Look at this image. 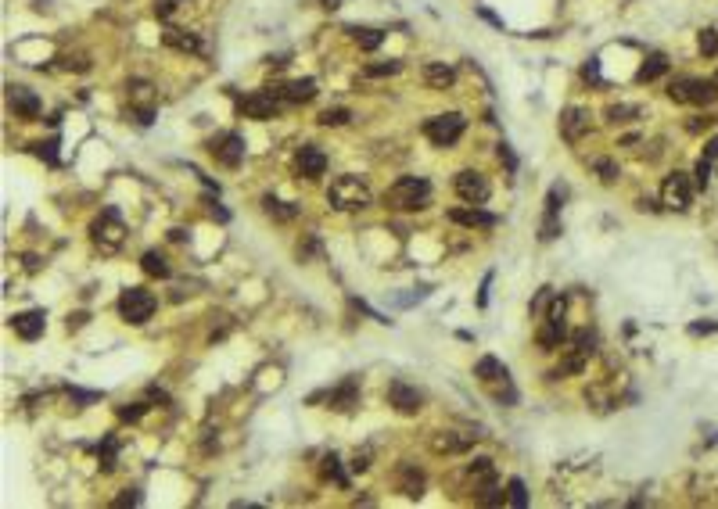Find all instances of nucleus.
Masks as SVG:
<instances>
[{
    "instance_id": "1",
    "label": "nucleus",
    "mask_w": 718,
    "mask_h": 509,
    "mask_svg": "<svg viewBox=\"0 0 718 509\" xmlns=\"http://www.w3.org/2000/svg\"><path fill=\"white\" fill-rule=\"evenodd\" d=\"M388 208H399V212H417V208H428L431 201V183L420 180V176H406L399 180L388 194H385Z\"/></svg>"
},
{
    "instance_id": "2",
    "label": "nucleus",
    "mask_w": 718,
    "mask_h": 509,
    "mask_svg": "<svg viewBox=\"0 0 718 509\" xmlns=\"http://www.w3.org/2000/svg\"><path fill=\"white\" fill-rule=\"evenodd\" d=\"M327 201H331V208H337V212H356V208H367V205H370V190L359 183L356 176H337V180L327 187Z\"/></svg>"
},
{
    "instance_id": "3",
    "label": "nucleus",
    "mask_w": 718,
    "mask_h": 509,
    "mask_svg": "<svg viewBox=\"0 0 718 509\" xmlns=\"http://www.w3.org/2000/svg\"><path fill=\"white\" fill-rule=\"evenodd\" d=\"M155 294L151 291H144V287H126L122 294H119V316L126 323H133V327H140V323H147L155 316Z\"/></svg>"
},
{
    "instance_id": "4",
    "label": "nucleus",
    "mask_w": 718,
    "mask_h": 509,
    "mask_svg": "<svg viewBox=\"0 0 718 509\" xmlns=\"http://www.w3.org/2000/svg\"><path fill=\"white\" fill-rule=\"evenodd\" d=\"M463 130H467V119H463L460 112L435 115V119H428V126H424V133H428V140H431L435 147H453V144L463 137Z\"/></svg>"
},
{
    "instance_id": "5",
    "label": "nucleus",
    "mask_w": 718,
    "mask_h": 509,
    "mask_svg": "<svg viewBox=\"0 0 718 509\" xmlns=\"http://www.w3.org/2000/svg\"><path fill=\"white\" fill-rule=\"evenodd\" d=\"M281 97H284V87H269V90H259V94H248V97H241V112L248 119H273L277 108H281V104H277Z\"/></svg>"
},
{
    "instance_id": "6",
    "label": "nucleus",
    "mask_w": 718,
    "mask_h": 509,
    "mask_svg": "<svg viewBox=\"0 0 718 509\" xmlns=\"http://www.w3.org/2000/svg\"><path fill=\"white\" fill-rule=\"evenodd\" d=\"M690 201H693L690 176H686V173H671V176L661 183V205L671 208V212H686Z\"/></svg>"
},
{
    "instance_id": "7",
    "label": "nucleus",
    "mask_w": 718,
    "mask_h": 509,
    "mask_svg": "<svg viewBox=\"0 0 718 509\" xmlns=\"http://www.w3.org/2000/svg\"><path fill=\"white\" fill-rule=\"evenodd\" d=\"M208 151L216 155V162H223V165H241V158H244V140L237 137V133H216L212 140H208Z\"/></svg>"
},
{
    "instance_id": "8",
    "label": "nucleus",
    "mask_w": 718,
    "mask_h": 509,
    "mask_svg": "<svg viewBox=\"0 0 718 509\" xmlns=\"http://www.w3.org/2000/svg\"><path fill=\"white\" fill-rule=\"evenodd\" d=\"M456 194L467 201V205H481V201H489V194H492V187H489V180H485L481 173H460L456 176Z\"/></svg>"
},
{
    "instance_id": "9",
    "label": "nucleus",
    "mask_w": 718,
    "mask_h": 509,
    "mask_svg": "<svg viewBox=\"0 0 718 509\" xmlns=\"http://www.w3.org/2000/svg\"><path fill=\"white\" fill-rule=\"evenodd\" d=\"M94 241L101 244V251H115L122 244V223L115 212H104V216L94 223Z\"/></svg>"
},
{
    "instance_id": "10",
    "label": "nucleus",
    "mask_w": 718,
    "mask_h": 509,
    "mask_svg": "<svg viewBox=\"0 0 718 509\" xmlns=\"http://www.w3.org/2000/svg\"><path fill=\"white\" fill-rule=\"evenodd\" d=\"M11 327H15V334L22 337V341H36V337L44 334V327H47V316H44V309H29V312H18L11 320Z\"/></svg>"
},
{
    "instance_id": "11",
    "label": "nucleus",
    "mask_w": 718,
    "mask_h": 509,
    "mask_svg": "<svg viewBox=\"0 0 718 509\" xmlns=\"http://www.w3.org/2000/svg\"><path fill=\"white\" fill-rule=\"evenodd\" d=\"M294 169H299V176H306V180H316V176H324V169H327V158H324V151H320V147L306 144L302 151L294 155Z\"/></svg>"
},
{
    "instance_id": "12",
    "label": "nucleus",
    "mask_w": 718,
    "mask_h": 509,
    "mask_svg": "<svg viewBox=\"0 0 718 509\" xmlns=\"http://www.w3.org/2000/svg\"><path fill=\"white\" fill-rule=\"evenodd\" d=\"M8 104H11V112L22 115V119H36L40 115V97L29 87H8Z\"/></svg>"
},
{
    "instance_id": "13",
    "label": "nucleus",
    "mask_w": 718,
    "mask_h": 509,
    "mask_svg": "<svg viewBox=\"0 0 718 509\" xmlns=\"http://www.w3.org/2000/svg\"><path fill=\"white\" fill-rule=\"evenodd\" d=\"M585 130H589V112H585V108H564V115H560V137L571 140V144H578Z\"/></svg>"
},
{
    "instance_id": "14",
    "label": "nucleus",
    "mask_w": 718,
    "mask_h": 509,
    "mask_svg": "<svg viewBox=\"0 0 718 509\" xmlns=\"http://www.w3.org/2000/svg\"><path fill=\"white\" fill-rule=\"evenodd\" d=\"M388 402L399 409V413H406V416H413L417 409H420V391L417 388H410V384H403V380H395V384L388 388Z\"/></svg>"
},
{
    "instance_id": "15",
    "label": "nucleus",
    "mask_w": 718,
    "mask_h": 509,
    "mask_svg": "<svg viewBox=\"0 0 718 509\" xmlns=\"http://www.w3.org/2000/svg\"><path fill=\"white\" fill-rule=\"evenodd\" d=\"M424 83L435 87V90H446V87L456 83V72L446 65V61H428V65H424Z\"/></svg>"
},
{
    "instance_id": "16",
    "label": "nucleus",
    "mask_w": 718,
    "mask_h": 509,
    "mask_svg": "<svg viewBox=\"0 0 718 509\" xmlns=\"http://www.w3.org/2000/svg\"><path fill=\"white\" fill-rule=\"evenodd\" d=\"M162 40H165V47H173V51H180V54H194V51H201L198 36L187 33V29H165Z\"/></svg>"
},
{
    "instance_id": "17",
    "label": "nucleus",
    "mask_w": 718,
    "mask_h": 509,
    "mask_svg": "<svg viewBox=\"0 0 718 509\" xmlns=\"http://www.w3.org/2000/svg\"><path fill=\"white\" fill-rule=\"evenodd\" d=\"M718 97V79H693L690 76V104H711Z\"/></svg>"
},
{
    "instance_id": "18",
    "label": "nucleus",
    "mask_w": 718,
    "mask_h": 509,
    "mask_svg": "<svg viewBox=\"0 0 718 509\" xmlns=\"http://www.w3.org/2000/svg\"><path fill=\"white\" fill-rule=\"evenodd\" d=\"M474 377H481L485 384H492V380H506V366L499 363V359L485 355V359H478V363H474Z\"/></svg>"
},
{
    "instance_id": "19",
    "label": "nucleus",
    "mask_w": 718,
    "mask_h": 509,
    "mask_svg": "<svg viewBox=\"0 0 718 509\" xmlns=\"http://www.w3.org/2000/svg\"><path fill=\"white\" fill-rule=\"evenodd\" d=\"M312 97H316V83L312 79H294V83L284 87V101H291V104H306Z\"/></svg>"
},
{
    "instance_id": "20",
    "label": "nucleus",
    "mask_w": 718,
    "mask_h": 509,
    "mask_svg": "<svg viewBox=\"0 0 718 509\" xmlns=\"http://www.w3.org/2000/svg\"><path fill=\"white\" fill-rule=\"evenodd\" d=\"M665 72H668V58H665V54H650L643 65H640L636 79H640V83H653V79H661Z\"/></svg>"
},
{
    "instance_id": "21",
    "label": "nucleus",
    "mask_w": 718,
    "mask_h": 509,
    "mask_svg": "<svg viewBox=\"0 0 718 509\" xmlns=\"http://www.w3.org/2000/svg\"><path fill=\"white\" fill-rule=\"evenodd\" d=\"M449 219H453V223H460V226H492V223H496V216H489V212H478V208H471V212L453 208V212H449Z\"/></svg>"
},
{
    "instance_id": "22",
    "label": "nucleus",
    "mask_w": 718,
    "mask_h": 509,
    "mask_svg": "<svg viewBox=\"0 0 718 509\" xmlns=\"http://www.w3.org/2000/svg\"><path fill=\"white\" fill-rule=\"evenodd\" d=\"M140 269L147 273V277H169V262H165V254L162 251H144V259H140Z\"/></svg>"
},
{
    "instance_id": "23",
    "label": "nucleus",
    "mask_w": 718,
    "mask_h": 509,
    "mask_svg": "<svg viewBox=\"0 0 718 509\" xmlns=\"http://www.w3.org/2000/svg\"><path fill=\"white\" fill-rule=\"evenodd\" d=\"M564 334H567V330H564V323H560V320H546V327L539 330V345H542L546 352H550V348H557V345L564 341Z\"/></svg>"
},
{
    "instance_id": "24",
    "label": "nucleus",
    "mask_w": 718,
    "mask_h": 509,
    "mask_svg": "<svg viewBox=\"0 0 718 509\" xmlns=\"http://www.w3.org/2000/svg\"><path fill=\"white\" fill-rule=\"evenodd\" d=\"M349 33H352V40H356L363 51H377V47H381V40H385L381 29H359V26H352Z\"/></svg>"
},
{
    "instance_id": "25",
    "label": "nucleus",
    "mask_w": 718,
    "mask_h": 509,
    "mask_svg": "<svg viewBox=\"0 0 718 509\" xmlns=\"http://www.w3.org/2000/svg\"><path fill=\"white\" fill-rule=\"evenodd\" d=\"M331 402H334V409L349 413V409L356 406V380H349V384H342L337 391H331Z\"/></svg>"
},
{
    "instance_id": "26",
    "label": "nucleus",
    "mask_w": 718,
    "mask_h": 509,
    "mask_svg": "<svg viewBox=\"0 0 718 509\" xmlns=\"http://www.w3.org/2000/svg\"><path fill=\"white\" fill-rule=\"evenodd\" d=\"M403 492H406L410 499H417L420 492H424V474L413 470V466H403Z\"/></svg>"
},
{
    "instance_id": "27",
    "label": "nucleus",
    "mask_w": 718,
    "mask_h": 509,
    "mask_svg": "<svg viewBox=\"0 0 718 509\" xmlns=\"http://www.w3.org/2000/svg\"><path fill=\"white\" fill-rule=\"evenodd\" d=\"M564 198H567V187H564V183H553V187H550V198H546V216H557L560 205H564Z\"/></svg>"
},
{
    "instance_id": "28",
    "label": "nucleus",
    "mask_w": 718,
    "mask_h": 509,
    "mask_svg": "<svg viewBox=\"0 0 718 509\" xmlns=\"http://www.w3.org/2000/svg\"><path fill=\"white\" fill-rule=\"evenodd\" d=\"M467 445H471V438L446 434V438H435V452H460V449H467Z\"/></svg>"
},
{
    "instance_id": "29",
    "label": "nucleus",
    "mask_w": 718,
    "mask_h": 509,
    "mask_svg": "<svg viewBox=\"0 0 718 509\" xmlns=\"http://www.w3.org/2000/svg\"><path fill=\"white\" fill-rule=\"evenodd\" d=\"M33 155L44 158L47 165H58V140H44V144H33Z\"/></svg>"
},
{
    "instance_id": "30",
    "label": "nucleus",
    "mask_w": 718,
    "mask_h": 509,
    "mask_svg": "<svg viewBox=\"0 0 718 509\" xmlns=\"http://www.w3.org/2000/svg\"><path fill=\"white\" fill-rule=\"evenodd\" d=\"M61 69H72V72H87L90 69V58L87 54H61Z\"/></svg>"
},
{
    "instance_id": "31",
    "label": "nucleus",
    "mask_w": 718,
    "mask_h": 509,
    "mask_svg": "<svg viewBox=\"0 0 718 509\" xmlns=\"http://www.w3.org/2000/svg\"><path fill=\"white\" fill-rule=\"evenodd\" d=\"M668 97L683 104V101L690 97V76H679V79H671V83H668Z\"/></svg>"
},
{
    "instance_id": "32",
    "label": "nucleus",
    "mask_w": 718,
    "mask_h": 509,
    "mask_svg": "<svg viewBox=\"0 0 718 509\" xmlns=\"http://www.w3.org/2000/svg\"><path fill=\"white\" fill-rule=\"evenodd\" d=\"M696 44H701V54L715 58V54H718V33H715V29H704L701 36H696Z\"/></svg>"
},
{
    "instance_id": "33",
    "label": "nucleus",
    "mask_w": 718,
    "mask_h": 509,
    "mask_svg": "<svg viewBox=\"0 0 718 509\" xmlns=\"http://www.w3.org/2000/svg\"><path fill=\"white\" fill-rule=\"evenodd\" d=\"M593 169L600 173V180H603V183H615V180H618V165L610 162V158H596V162H593Z\"/></svg>"
},
{
    "instance_id": "34",
    "label": "nucleus",
    "mask_w": 718,
    "mask_h": 509,
    "mask_svg": "<svg viewBox=\"0 0 718 509\" xmlns=\"http://www.w3.org/2000/svg\"><path fill=\"white\" fill-rule=\"evenodd\" d=\"M324 477H331V481H337V484H349V477L342 474V463H337V456H327V459H324Z\"/></svg>"
},
{
    "instance_id": "35",
    "label": "nucleus",
    "mask_w": 718,
    "mask_h": 509,
    "mask_svg": "<svg viewBox=\"0 0 718 509\" xmlns=\"http://www.w3.org/2000/svg\"><path fill=\"white\" fill-rule=\"evenodd\" d=\"M352 115H349V108H327L324 115H320V122L324 126H345Z\"/></svg>"
},
{
    "instance_id": "36",
    "label": "nucleus",
    "mask_w": 718,
    "mask_h": 509,
    "mask_svg": "<svg viewBox=\"0 0 718 509\" xmlns=\"http://www.w3.org/2000/svg\"><path fill=\"white\" fill-rule=\"evenodd\" d=\"M593 345H596V334H593V330H578V334H575V352L589 355V352H593Z\"/></svg>"
},
{
    "instance_id": "37",
    "label": "nucleus",
    "mask_w": 718,
    "mask_h": 509,
    "mask_svg": "<svg viewBox=\"0 0 718 509\" xmlns=\"http://www.w3.org/2000/svg\"><path fill=\"white\" fill-rule=\"evenodd\" d=\"M262 205H266V212H269V216H277V219H291V216H294V208H284L281 201H273V198H266Z\"/></svg>"
},
{
    "instance_id": "38",
    "label": "nucleus",
    "mask_w": 718,
    "mask_h": 509,
    "mask_svg": "<svg viewBox=\"0 0 718 509\" xmlns=\"http://www.w3.org/2000/svg\"><path fill=\"white\" fill-rule=\"evenodd\" d=\"M628 115H636L632 104H615V108H607V119H610V122H625Z\"/></svg>"
},
{
    "instance_id": "39",
    "label": "nucleus",
    "mask_w": 718,
    "mask_h": 509,
    "mask_svg": "<svg viewBox=\"0 0 718 509\" xmlns=\"http://www.w3.org/2000/svg\"><path fill=\"white\" fill-rule=\"evenodd\" d=\"M144 402H133V406H119V420H140L144 416Z\"/></svg>"
},
{
    "instance_id": "40",
    "label": "nucleus",
    "mask_w": 718,
    "mask_h": 509,
    "mask_svg": "<svg viewBox=\"0 0 718 509\" xmlns=\"http://www.w3.org/2000/svg\"><path fill=\"white\" fill-rule=\"evenodd\" d=\"M510 502L514 506H528V495H524V481H510Z\"/></svg>"
},
{
    "instance_id": "41",
    "label": "nucleus",
    "mask_w": 718,
    "mask_h": 509,
    "mask_svg": "<svg viewBox=\"0 0 718 509\" xmlns=\"http://www.w3.org/2000/svg\"><path fill=\"white\" fill-rule=\"evenodd\" d=\"M471 477H492V459H474L471 463Z\"/></svg>"
},
{
    "instance_id": "42",
    "label": "nucleus",
    "mask_w": 718,
    "mask_h": 509,
    "mask_svg": "<svg viewBox=\"0 0 718 509\" xmlns=\"http://www.w3.org/2000/svg\"><path fill=\"white\" fill-rule=\"evenodd\" d=\"M582 79H585V83H600V65H596V58H589L585 65H582Z\"/></svg>"
},
{
    "instance_id": "43",
    "label": "nucleus",
    "mask_w": 718,
    "mask_h": 509,
    "mask_svg": "<svg viewBox=\"0 0 718 509\" xmlns=\"http://www.w3.org/2000/svg\"><path fill=\"white\" fill-rule=\"evenodd\" d=\"M399 69H403V65H399V61H388V65H370L367 72H370V76H395Z\"/></svg>"
},
{
    "instance_id": "44",
    "label": "nucleus",
    "mask_w": 718,
    "mask_h": 509,
    "mask_svg": "<svg viewBox=\"0 0 718 509\" xmlns=\"http://www.w3.org/2000/svg\"><path fill=\"white\" fill-rule=\"evenodd\" d=\"M176 4H180V0H155V15H158V18H169V15L176 11Z\"/></svg>"
},
{
    "instance_id": "45",
    "label": "nucleus",
    "mask_w": 718,
    "mask_h": 509,
    "mask_svg": "<svg viewBox=\"0 0 718 509\" xmlns=\"http://www.w3.org/2000/svg\"><path fill=\"white\" fill-rule=\"evenodd\" d=\"M708 173H711V162L701 158L696 162V187H708Z\"/></svg>"
},
{
    "instance_id": "46",
    "label": "nucleus",
    "mask_w": 718,
    "mask_h": 509,
    "mask_svg": "<svg viewBox=\"0 0 718 509\" xmlns=\"http://www.w3.org/2000/svg\"><path fill=\"white\" fill-rule=\"evenodd\" d=\"M133 119H137L140 126H151V119H155V108H137V112H133Z\"/></svg>"
},
{
    "instance_id": "47",
    "label": "nucleus",
    "mask_w": 718,
    "mask_h": 509,
    "mask_svg": "<svg viewBox=\"0 0 718 509\" xmlns=\"http://www.w3.org/2000/svg\"><path fill=\"white\" fill-rule=\"evenodd\" d=\"M499 158H503L506 165H510V169H517V158L510 155V147H506V144H499Z\"/></svg>"
},
{
    "instance_id": "48",
    "label": "nucleus",
    "mask_w": 718,
    "mask_h": 509,
    "mask_svg": "<svg viewBox=\"0 0 718 509\" xmlns=\"http://www.w3.org/2000/svg\"><path fill=\"white\" fill-rule=\"evenodd\" d=\"M137 502H140V495H137V492H133V495H119V499H115V506H137Z\"/></svg>"
},
{
    "instance_id": "49",
    "label": "nucleus",
    "mask_w": 718,
    "mask_h": 509,
    "mask_svg": "<svg viewBox=\"0 0 718 509\" xmlns=\"http://www.w3.org/2000/svg\"><path fill=\"white\" fill-rule=\"evenodd\" d=\"M704 158H708V162H715V158H718V137H715L711 144H708V151H704Z\"/></svg>"
}]
</instances>
